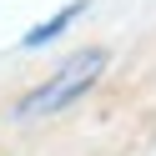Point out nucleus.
Here are the masks:
<instances>
[{
  "mask_svg": "<svg viewBox=\"0 0 156 156\" xmlns=\"http://www.w3.org/2000/svg\"><path fill=\"white\" fill-rule=\"evenodd\" d=\"M106 61H111L106 51H81L76 61H66V66H61V71H55L45 86H35V91L25 96L20 116H25V121H35V116H55V111H66L71 101H81V96L91 91L96 81H101Z\"/></svg>",
  "mask_w": 156,
  "mask_h": 156,
  "instance_id": "nucleus-1",
  "label": "nucleus"
},
{
  "mask_svg": "<svg viewBox=\"0 0 156 156\" xmlns=\"http://www.w3.org/2000/svg\"><path fill=\"white\" fill-rule=\"evenodd\" d=\"M81 10H86V5H66V10L55 15V20H45V25H35V30L25 35V51H35V45H45V41H55V35H61V30H66V25H71L76 15H81Z\"/></svg>",
  "mask_w": 156,
  "mask_h": 156,
  "instance_id": "nucleus-2",
  "label": "nucleus"
}]
</instances>
